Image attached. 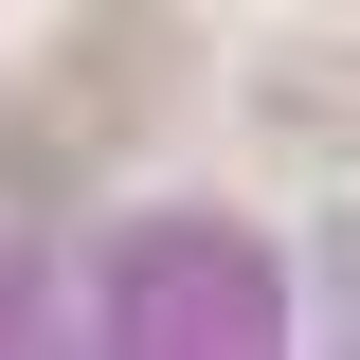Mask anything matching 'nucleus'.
<instances>
[{"instance_id": "1", "label": "nucleus", "mask_w": 360, "mask_h": 360, "mask_svg": "<svg viewBox=\"0 0 360 360\" xmlns=\"http://www.w3.org/2000/svg\"><path fill=\"white\" fill-rule=\"evenodd\" d=\"M162 90H180V18H72V37H54V108H72V144H90V127H144Z\"/></svg>"}, {"instance_id": "2", "label": "nucleus", "mask_w": 360, "mask_h": 360, "mask_svg": "<svg viewBox=\"0 0 360 360\" xmlns=\"http://www.w3.org/2000/svg\"><path fill=\"white\" fill-rule=\"evenodd\" d=\"M54 162H72V127H18V90H0V180H18V198H37Z\"/></svg>"}]
</instances>
